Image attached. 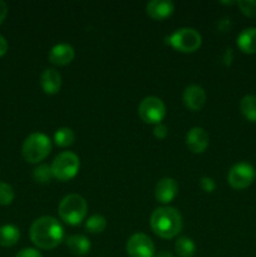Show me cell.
Returning <instances> with one entry per match:
<instances>
[{
    "label": "cell",
    "instance_id": "d6986e66",
    "mask_svg": "<svg viewBox=\"0 0 256 257\" xmlns=\"http://www.w3.org/2000/svg\"><path fill=\"white\" fill-rule=\"evenodd\" d=\"M240 109L246 119L256 122V95H245L240 102Z\"/></svg>",
    "mask_w": 256,
    "mask_h": 257
},
{
    "label": "cell",
    "instance_id": "44dd1931",
    "mask_svg": "<svg viewBox=\"0 0 256 257\" xmlns=\"http://www.w3.org/2000/svg\"><path fill=\"white\" fill-rule=\"evenodd\" d=\"M74 132H73V130H70L68 127L59 128V130H57V132L54 135V142L59 147H68V146H70L74 142Z\"/></svg>",
    "mask_w": 256,
    "mask_h": 257
},
{
    "label": "cell",
    "instance_id": "ac0fdd59",
    "mask_svg": "<svg viewBox=\"0 0 256 257\" xmlns=\"http://www.w3.org/2000/svg\"><path fill=\"white\" fill-rule=\"evenodd\" d=\"M20 238V231L14 225H4L0 227V246L12 247Z\"/></svg>",
    "mask_w": 256,
    "mask_h": 257
},
{
    "label": "cell",
    "instance_id": "2e32d148",
    "mask_svg": "<svg viewBox=\"0 0 256 257\" xmlns=\"http://www.w3.org/2000/svg\"><path fill=\"white\" fill-rule=\"evenodd\" d=\"M65 243H67V247L69 248L70 252L75 256H84L90 251L89 238L83 235L68 236Z\"/></svg>",
    "mask_w": 256,
    "mask_h": 257
},
{
    "label": "cell",
    "instance_id": "6da1fadb",
    "mask_svg": "<svg viewBox=\"0 0 256 257\" xmlns=\"http://www.w3.org/2000/svg\"><path fill=\"white\" fill-rule=\"evenodd\" d=\"M64 237V230L57 218L52 216H43L37 218L30 227V240L43 250H52L57 247Z\"/></svg>",
    "mask_w": 256,
    "mask_h": 257
},
{
    "label": "cell",
    "instance_id": "f1b7e54d",
    "mask_svg": "<svg viewBox=\"0 0 256 257\" xmlns=\"http://www.w3.org/2000/svg\"><path fill=\"white\" fill-rule=\"evenodd\" d=\"M8 14V5L5 2H2L0 0V25L3 24V22H4L5 17H7Z\"/></svg>",
    "mask_w": 256,
    "mask_h": 257
},
{
    "label": "cell",
    "instance_id": "4fadbf2b",
    "mask_svg": "<svg viewBox=\"0 0 256 257\" xmlns=\"http://www.w3.org/2000/svg\"><path fill=\"white\" fill-rule=\"evenodd\" d=\"M74 48L67 43L54 45L49 53V60L55 65H67L74 59Z\"/></svg>",
    "mask_w": 256,
    "mask_h": 257
},
{
    "label": "cell",
    "instance_id": "4316f807",
    "mask_svg": "<svg viewBox=\"0 0 256 257\" xmlns=\"http://www.w3.org/2000/svg\"><path fill=\"white\" fill-rule=\"evenodd\" d=\"M15 257H43L42 253L35 248H23L15 255Z\"/></svg>",
    "mask_w": 256,
    "mask_h": 257
},
{
    "label": "cell",
    "instance_id": "8fae6325",
    "mask_svg": "<svg viewBox=\"0 0 256 257\" xmlns=\"http://www.w3.org/2000/svg\"><path fill=\"white\" fill-rule=\"evenodd\" d=\"M183 103L191 110H200L206 103V92L201 85L191 84L183 92Z\"/></svg>",
    "mask_w": 256,
    "mask_h": 257
},
{
    "label": "cell",
    "instance_id": "52a82bcc",
    "mask_svg": "<svg viewBox=\"0 0 256 257\" xmlns=\"http://www.w3.org/2000/svg\"><path fill=\"white\" fill-rule=\"evenodd\" d=\"M141 119L150 124H158L166 115V105L160 98L146 97L138 107Z\"/></svg>",
    "mask_w": 256,
    "mask_h": 257
},
{
    "label": "cell",
    "instance_id": "5b68a950",
    "mask_svg": "<svg viewBox=\"0 0 256 257\" xmlns=\"http://www.w3.org/2000/svg\"><path fill=\"white\" fill-rule=\"evenodd\" d=\"M79 157L73 152H62L52 163L53 177L59 181H69L79 171Z\"/></svg>",
    "mask_w": 256,
    "mask_h": 257
},
{
    "label": "cell",
    "instance_id": "603a6c76",
    "mask_svg": "<svg viewBox=\"0 0 256 257\" xmlns=\"http://www.w3.org/2000/svg\"><path fill=\"white\" fill-rule=\"evenodd\" d=\"M34 180L39 183H48L53 177L52 167L48 165H39L33 172Z\"/></svg>",
    "mask_w": 256,
    "mask_h": 257
},
{
    "label": "cell",
    "instance_id": "7c38bea8",
    "mask_svg": "<svg viewBox=\"0 0 256 257\" xmlns=\"http://www.w3.org/2000/svg\"><path fill=\"white\" fill-rule=\"evenodd\" d=\"M178 185L173 178L165 177L160 180L156 185L155 196L156 200L161 203H168L173 201V198L177 196Z\"/></svg>",
    "mask_w": 256,
    "mask_h": 257
},
{
    "label": "cell",
    "instance_id": "83f0119b",
    "mask_svg": "<svg viewBox=\"0 0 256 257\" xmlns=\"http://www.w3.org/2000/svg\"><path fill=\"white\" fill-rule=\"evenodd\" d=\"M167 133H168L167 127H166L165 124H162V123H158V124H156L155 130H153V135H155L157 138H160V140L166 138Z\"/></svg>",
    "mask_w": 256,
    "mask_h": 257
},
{
    "label": "cell",
    "instance_id": "277c9868",
    "mask_svg": "<svg viewBox=\"0 0 256 257\" xmlns=\"http://www.w3.org/2000/svg\"><path fill=\"white\" fill-rule=\"evenodd\" d=\"M59 216L68 225H79L87 216L88 206L84 198L77 193L68 195L60 201Z\"/></svg>",
    "mask_w": 256,
    "mask_h": 257
},
{
    "label": "cell",
    "instance_id": "8992f818",
    "mask_svg": "<svg viewBox=\"0 0 256 257\" xmlns=\"http://www.w3.org/2000/svg\"><path fill=\"white\" fill-rule=\"evenodd\" d=\"M168 44L183 53H192L200 48L202 43L201 34L193 28H181L176 30L167 39Z\"/></svg>",
    "mask_w": 256,
    "mask_h": 257
},
{
    "label": "cell",
    "instance_id": "ffe728a7",
    "mask_svg": "<svg viewBox=\"0 0 256 257\" xmlns=\"http://www.w3.org/2000/svg\"><path fill=\"white\" fill-rule=\"evenodd\" d=\"M175 250L180 257H192L196 252V245L191 238L183 236L176 241Z\"/></svg>",
    "mask_w": 256,
    "mask_h": 257
},
{
    "label": "cell",
    "instance_id": "e0dca14e",
    "mask_svg": "<svg viewBox=\"0 0 256 257\" xmlns=\"http://www.w3.org/2000/svg\"><path fill=\"white\" fill-rule=\"evenodd\" d=\"M237 45L242 52L252 54L256 53V28H247L237 37Z\"/></svg>",
    "mask_w": 256,
    "mask_h": 257
},
{
    "label": "cell",
    "instance_id": "ba28073f",
    "mask_svg": "<svg viewBox=\"0 0 256 257\" xmlns=\"http://www.w3.org/2000/svg\"><path fill=\"white\" fill-rule=\"evenodd\" d=\"M125 251L130 257H155V243L146 233H135L125 245Z\"/></svg>",
    "mask_w": 256,
    "mask_h": 257
},
{
    "label": "cell",
    "instance_id": "30bf717a",
    "mask_svg": "<svg viewBox=\"0 0 256 257\" xmlns=\"http://www.w3.org/2000/svg\"><path fill=\"white\" fill-rule=\"evenodd\" d=\"M208 142V133L201 127L191 128L186 135V145L193 153H202L207 148Z\"/></svg>",
    "mask_w": 256,
    "mask_h": 257
},
{
    "label": "cell",
    "instance_id": "3957f363",
    "mask_svg": "<svg viewBox=\"0 0 256 257\" xmlns=\"http://www.w3.org/2000/svg\"><path fill=\"white\" fill-rule=\"evenodd\" d=\"M52 151V141L47 135L40 132L28 136L22 147L23 157L29 163H38L44 160Z\"/></svg>",
    "mask_w": 256,
    "mask_h": 257
},
{
    "label": "cell",
    "instance_id": "7a4b0ae2",
    "mask_svg": "<svg viewBox=\"0 0 256 257\" xmlns=\"http://www.w3.org/2000/svg\"><path fill=\"white\" fill-rule=\"evenodd\" d=\"M153 232L162 238H173L182 228V217L173 207H160L151 216Z\"/></svg>",
    "mask_w": 256,
    "mask_h": 257
},
{
    "label": "cell",
    "instance_id": "484cf974",
    "mask_svg": "<svg viewBox=\"0 0 256 257\" xmlns=\"http://www.w3.org/2000/svg\"><path fill=\"white\" fill-rule=\"evenodd\" d=\"M200 186H201V188L205 191V192H213L216 188L215 181H213L211 177H207V176H205V177L201 178Z\"/></svg>",
    "mask_w": 256,
    "mask_h": 257
},
{
    "label": "cell",
    "instance_id": "7402d4cb",
    "mask_svg": "<svg viewBox=\"0 0 256 257\" xmlns=\"http://www.w3.org/2000/svg\"><path fill=\"white\" fill-rule=\"evenodd\" d=\"M107 226V221L102 215H93L85 221V230L90 233H100Z\"/></svg>",
    "mask_w": 256,
    "mask_h": 257
},
{
    "label": "cell",
    "instance_id": "9c48e42d",
    "mask_svg": "<svg viewBox=\"0 0 256 257\" xmlns=\"http://www.w3.org/2000/svg\"><path fill=\"white\" fill-rule=\"evenodd\" d=\"M255 178V170L251 165L246 162H240L230 168L227 175V181L231 187L236 190H243L252 183Z\"/></svg>",
    "mask_w": 256,
    "mask_h": 257
},
{
    "label": "cell",
    "instance_id": "9a60e30c",
    "mask_svg": "<svg viewBox=\"0 0 256 257\" xmlns=\"http://www.w3.org/2000/svg\"><path fill=\"white\" fill-rule=\"evenodd\" d=\"M40 84H42L43 90L48 94H55L59 92L62 87V77L58 73V70L53 68H48L40 75Z\"/></svg>",
    "mask_w": 256,
    "mask_h": 257
},
{
    "label": "cell",
    "instance_id": "cb8c5ba5",
    "mask_svg": "<svg viewBox=\"0 0 256 257\" xmlns=\"http://www.w3.org/2000/svg\"><path fill=\"white\" fill-rule=\"evenodd\" d=\"M13 200H14V191H13L12 186L8 185V183L0 182V205H10Z\"/></svg>",
    "mask_w": 256,
    "mask_h": 257
},
{
    "label": "cell",
    "instance_id": "d4e9b609",
    "mask_svg": "<svg viewBox=\"0 0 256 257\" xmlns=\"http://www.w3.org/2000/svg\"><path fill=\"white\" fill-rule=\"evenodd\" d=\"M237 5L245 15L251 18L256 17V0H240Z\"/></svg>",
    "mask_w": 256,
    "mask_h": 257
},
{
    "label": "cell",
    "instance_id": "5bb4252c",
    "mask_svg": "<svg viewBox=\"0 0 256 257\" xmlns=\"http://www.w3.org/2000/svg\"><path fill=\"white\" fill-rule=\"evenodd\" d=\"M175 10V4L171 0H152L146 5V12L153 19H165Z\"/></svg>",
    "mask_w": 256,
    "mask_h": 257
},
{
    "label": "cell",
    "instance_id": "4dcf8cb0",
    "mask_svg": "<svg viewBox=\"0 0 256 257\" xmlns=\"http://www.w3.org/2000/svg\"><path fill=\"white\" fill-rule=\"evenodd\" d=\"M155 257H173V255L171 252H168V251H161V252L156 253Z\"/></svg>",
    "mask_w": 256,
    "mask_h": 257
},
{
    "label": "cell",
    "instance_id": "f546056e",
    "mask_svg": "<svg viewBox=\"0 0 256 257\" xmlns=\"http://www.w3.org/2000/svg\"><path fill=\"white\" fill-rule=\"evenodd\" d=\"M7 50H8L7 40H5V38L3 37V35H0V57H3V55L5 54Z\"/></svg>",
    "mask_w": 256,
    "mask_h": 257
}]
</instances>
